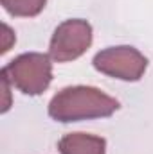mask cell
<instances>
[{
  "mask_svg": "<svg viewBox=\"0 0 153 154\" xmlns=\"http://www.w3.org/2000/svg\"><path fill=\"white\" fill-rule=\"evenodd\" d=\"M2 32H4V34H2V38H4L2 39V54H5V52L15 45V32H13V31L9 29V25H5V23L2 25Z\"/></svg>",
  "mask_w": 153,
  "mask_h": 154,
  "instance_id": "cell-7",
  "label": "cell"
},
{
  "mask_svg": "<svg viewBox=\"0 0 153 154\" xmlns=\"http://www.w3.org/2000/svg\"><path fill=\"white\" fill-rule=\"evenodd\" d=\"M61 154H106V140L88 133H69L58 142Z\"/></svg>",
  "mask_w": 153,
  "mask_h": 154,
  "instance_id": "cell-5",
  "label": "cell"
},
{
  "mask_svg": "<svg viewBox=\"0 0 153 154\" xmlns=\"http://www.w3.org/2000/svg\"><path fill=\"white\" fill-rule=\"evenodd\" d=\"M119 109V102L92 86H69L58 91L49 102V115L56 122H79L105 118Z\"/></svg>",
  "mask_w": 153,
  "mask_h": 154,
  "instance_id": "cell-1",
  "label": "cell"
},
{
  "mask_svg": "<svg viewBox=\"0 0 153 154\" xmlns=\"http://www.w3.org/2000/svg\"><path fill=\"white\" fill-rule=\"evenodd\" d=\"M9 86H11V81L7 79V75L2 72V91H4V104H2V111L5 113L7 109H9V106H11V99H9Z\"/></svg>",
  "mask_w": 153,
  "mask_h": 154,
  "instance_id": "cell-8",
  "label": "cell"
},
{
  "mask_svg": "<svg viewBox=\"0 0 153 154\" xmlns=\"http://www.w3.org/2000/svg\"><path fill=\"white\" fill-rule=\"evenodd\" d=\"M92 45V25L86 20L74 18L60 23L50 38L49 56L56 63H67L81 57Z\"/></svg>",
  "mask_w": 153,
  "mask_h": 154,
  "instance_id": "cell-4",
  "label": "cell"
},
{
  "mask_svg": "<svg viewBox=\"0 0 153 154\" xmlns=\"http://www.w3.org/2000/svg\"><path fill=\"white\" fill-rule=\"evenodd\" d=\"M94 68L101 74L121 81H139L148 68V59L135 47H108L96 54Z\"/></svg>",
  "mask_w": 153,
  "mask_h": 154,
  "instance_id": "cell-3",
  "label": "cell"
},
{
  "mask_svg": "<svg viewBox=\"0 0 153 154\" xmlns=\"http://www.w3.org/2000/svg\"><path fill=\"white\" fill-rule=\"evenodd\" d=\"M11 84L25 95L43 93L52 81V63L50 56L29 52L15 57L7 66L2 68Z\"/></svg>",
  "mask_w": 153,
  "mask_h": 154,
  "instance_id": "cell-2",
  "label": "cell"
},
{
  "mask_svg": "<svg viewBox=\"0 0 153 154\" xmlns=\"http://www.w3.org/2000/svg\"><path fill=\"white\" fill-rule=\"evenodd\" d=\"M45 2L47 0H2V5L13 16L29 18V16H36L43 11Z\"/></svg>",
  "mask_w": 153,
  "mask_h": 154,
  "instance_id": "cell-6",
  "label": "cell"
}]
</instances>
